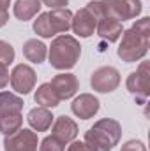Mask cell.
I'll list each match as a JSON object with an SVG mask.
<instances>
[{"instance_id": "cb8c5ba5", "label": "cell", "mask_w": 150, "mask_h": 151, "mask_svg": "<svg viewBox=\"0 0 150 151\" xmlns=\"http://www.w3.org/2000/svg\"><path fill=\"white\" fill-rule=\"evenodd\" d=\"M44 5H48L50 9H66L69 0H41Z\"/></svg>"}, {"instance_id": "8992f818", "label": "cell", "mask_w": 150, "mask_h": 151, "mask_svg": "<svg viewBox=\"0 0 150 151\" xmlns=\"http://www.w3.org/2000/svg\"><path fill=\"white\" fill-rule=\"evenodd\" d=\"M138 104H145L150 95V62H141L136 72H131L125 83Z\"/></svg>"}, {"instance_id": "9a60e30c", "label": "cell", "mask_w": 150, "mask_h": 151, "mask_svg": "<svg viewBox=\"0 0 150 151\" xmlns=\"http://www.w3.org/2000/svg\"><path fill=\"white\" fill-rule=\"evenodd\" d=\"M27 119H28V125H30L34 130L44 132V130H48V128L51 127L53 116H51V113H50L46 107H36V109H32V111L28 113Z\"/></svg>"}, {"instance_id": "e0dca14e", "label": "cell", "mask_w": 150, "mask_h": 151, "mask_svg": "<svg viewBox=\"0 0 150 151\" xmlns=\"http://www.w3.org/2000/svg\"><path fill=\"white\" fill-rule=\"evenodd\" d=\"M41 0H16L14 4V16L20 21H28L41 11Z\"/></svg>"}, {"instance_id": "d6986e66", "label": "cell", "mask_w": 150, "mask_h": 151, "mask_svg": "<svg viewBox=\"0 0 150 151\" xmlns=\"http://www.w3.org/2000/svg\"><path fill=\"white\" fill-rule=\"evenodd\" d=\"M21 109H23V100L20 97L9 91H0V114L21 113Z\"/></svg>"}, {"instance_id": "d4e9b609", "label": "cell", "mask_w": 150, "mask_h": 151, "mask_svg": "<svg viewBox=\"0 0 150 151\" xmlns=\"http://www.w3.org/2000/svg\"><path fill=\"white\" fill-rule=\"evenodd\" d=\"M9 83V70L5 65H0V90Z\"/></svg>"}, {"instance_id": "4fadbf2b", "label": "cell", "mask_w": 150, "mask_h": 151, "mask_svg": "<svg viewBox=\"0 0 150 151\" xmlns=\"http://www.w3.org/2000/svg\"><path fill=\"white\" fill-rule=\"evenodd\" d=\"M71 109H73V113L78 118L88 119V118H92L94 114L99 111V100L94 95H90V93H81L71 104Z\"/></svg>"}, {"instance_id": "603a6c76", "label": "cell", "mask_w": 150, "mask_h": 151, "mask_svg": "<svg viewBox=\"0 0 150 151\" xmlns=\"http://www.w3.org/2000/svg\"><path fill=\"white\" fill-rule=\"evenodd\" d=\"M120 151H147V148H145V144H143L141 141L133 139V141H127V142L122 146Z\"/></svg>"}, {"instance_id": "7402d4cb", "label": "cell", "mask_w": 150, "mask_h": 151, "mask_svg": "<svg viewBox=\"0 0 150 151\" xmlns=\"http://www.w3.org/2000/svg\"><path fill=\"white\" fill-rule=\"evenodd\" d=\"M39 151H64V142H60L53 135H48V137L42 139V142L39 146Z\"/></svg>"}, {"instance_id": "8fae6325", "label": "cell", "mask_w": 150, "mask_h": 151, "mask_svg": "<svg viewBox=\"0 0 150 151\" xmlns=\"http://www.w3.org/2000/svg\"><path fill=\"white\" fill-rule=\"evenodd\" d=\"M50 84H51V88L55 90V93L58 95L60 100L71 99L79 88V83H78L74 74H58L51 79Z\"/></svg>"}, {"instance_id": "5b68a950", "label": "cell", "mask_w": 150, "mask_h": 151, "mask_svg": "<svg viewBox=\"0 0 150 151\" xmlns=\"http://www.w3.org/2000/svg\"><path fill=\"white\" fill-rule=\"evenodd\" d=\"M73 12L69 9H51L39 14L34 21V32L44 39H51L55 34H64L71 28Z\"/></svg>"}, {"instance_id": "83f0119b", "label": "cell", "mask_w": 150, "mask_h": 151, "mask_svg": "<svg viewBox=\"0 0 150 151\" xmlns=\"http://www.w3.org/2000/svg\"><path fill=\"white\" fill-rule=\"evenodd\" d=\"M9 2H11V0H0V11H7Z\"/></svg>"}, {"instance_id": "7c38bea8", "label": "cell", "mask_w": 150, "mask_h": 151, "mask_svg": "<svg viewBox=\"0 0 150 151\" xmlns=\"http://www.w3.org/2000/svg\"><path fill=\"white\" fill-rule=\"evenodd\" d=\"M51 135L57 137L60 142L67 144L71 141H74L76 135H78V125H76L74 119H71L69 116H58L53 123V128H51Z\"/></svg>"}, {"instance_id": "4316f807", "label": "cell", "mask_w": 150, "mask_h": 151, "mask_svg": "<svg viewBox=\"0 0 150 151\" xmlns=\"http://www.w3.org/2000/svg\"><path fill=\"white\" fill-rule=\"evenodd\" d=\"M9 19V12L7 11H0V27H4Z\"/></svg>"}, {"instance_id": "277c9868", "label": "cell", "mask_w": 150, "mask_h": 151, "mask_svg": "<svg viewBox=\"0 0 150 151\" xmlns=\"http://www.w3.org/2000/svg\"><path fill=\"white\" fill-rule=\"evenodd\" d=\"M81 56V46L71 35H58L50 46V63L53 69H73Z\"/></svg>"}, {"instance_id": "52a82bcc", "label": "cell", "mask_w": 150, "mask_h": 151, "mask_svg": "<svg viewBox=\"0 0 150 151\" xmlns=\"http://www.w3.org/2000/svg\"><path fill=\"white\" fill-rule=\"evenodd\" d=\"M5 151H37V134L28 128H20L18 132L5 135Z\"/></svg>"}, {"instance_id": "ac0fdd59", "label": "cell", "mask_w": 150, "mask_h": 151, "mask_svg": "<svg viewBox=\"0 0 150 151\" xmlns=\"http://www.w3.org/2000/svg\"><path fill=\"white\" fill-rule=\"evenodd\" d=\"M34 99H36V102L41 107H46V109L48 107H57L60 104V99H58V95L55 93V90L51 88L50 83H44V84L39 86Z\"/></svg>"}, {"instance_id": "44dd1931", "label": "cell", "mask_w": 150, "mask_h": 151, "mask_svg": "<svg viewBox=\"0 0 150 151\" xmlns=\"http://www.w3.org/2000/svg\"><path fill=\"white\" fill-rule=\"evenodd\" d=\"M14 62V49L9 42L0 40V65H11Z\"/></svg>"}, {"instance_id": "5bb4252c", "label": "cell", "mask_w": 150, "mask_h": 151, "mask_svg": "<svg viewBox=\"0 0 150 151\" xmlns=\"http://www.w3.org/2000/svg\"><path fill=\"white\" fill-rule=\"evenodd\" d=\"M97 35L106 40V42H115L118 40V37L122 35V23L115 18H99L97 19Z\"/></svg>"}, {"instance_id": "6da1fadb", "label": "cell", "mask_w": 150, "mask_h": 151, "mask_svg": "<svg viewBox=\"0 0 150 151\" xmlns=\"http://www.w3.org/2000/svg\"><path fill=\"white\" fill-rule=\"evenodd\" d=\"M150 44V18H141L138 19L129 30H125L122 34V42L117 49L118 56L122 58V62L125 63H133L141 60L147 51H149Z\"/></svg>"}, {"instance_id": "7a4b0ae2", "label": "cell", "mask_w": 150, "mask_h": 151, "mask_svg": "<svg viewBox=\"0 0 150 151\" xmlns=\"http://www.w3.org/2000/svg\"><path fill=\"white\" fill-rule=\"evenodd\" d=\"M122 137V127L117 119L103 118L85 132V146L90 151H111Z\"/></svg>"}, {"instance_id": "30bf717a", "label": "cell", "mask_w": 150, "mask_h": 151, "mask_svg": "<svg viewBox=\"0 0 150 151\" xmlns=\"http://www.w3.org/2000/svg\"><path fill=\"white\" fill-rule=\"evenodd\" d=\"M95 27H97V16L90 9H87V7L79 9L73 16L71 28H73V32H74L76 35H79V37H90L95 32Z\"/></svg>"}, {"instance_id": "3957f363", "label": "cell", "mask_w": 150, "mask_h": 151, "mask_svg": "<svg viewBox=\"0 0 150 151\" xmlns=\"http://www.w3.org/2000/svg\"><path fill=\"white\" fill-rule=\"evenodd\" d=\"M87 9H90L97 19L99 18H115L120 23L125 19H133L141 12V2L140 0H99V2H88Z\"/></svg>"}, {"instance_id": "484cf974", "label": "cell", "mask_w": 150, "mask_h": 151, "mask_svg": "<svg viewBox=\"0 0 150 151\" xmlns=\"http://www.w3.org/2000/svg\"><path fill=\"white\" fill-rule=\"evenodd\" d=\"M67 151H90V150L85 146V142H78V141H76V142H73V144L69 146Z\"/></svg>"}, {"instance_id": "9c48e42d", "label": "cell", "mask_w": 150, "mask_h": 151, "mask_svg": "<svg viewBox=\"0 0 150 151\" xmlns=\"http://www.w3.org/2000/svg\"><path fill=\"white\" fill-rule=\"evenodd\" d=\"M36 79H37L36 70H34L30 65L20 63V65H16L14 70L11 72V86H12L14 91L21 93V95H27V93H30V91L34 90Z\"/></svg>"}, {"instance_id": "2e32d148", "label": "cell", "mask_w": 150, "mask_h": 151, "mask_svg": "<svg viewBox=\"0 0 150 151\" xmlns=\"http://www.w3.org/2000/svg\"><path fill=\"white\" fill-rule=\"evenodd\" d=\"M23 55L32 63H42L46 60L48 49H46V46L41 40H37V39H28L23 44Z\"/></svg>"}, {"instance_id": "ba28073f", "label": "cell", "mask_w": 150, "mask_h": 151, "mask_svg": "<svg viewBox=\"0 0 150 151\" xmlns=\"http://www.w3.org/2000/svg\"><path fill=\"white\" fill-rule=\"evenodd\" d=\"M90 84L99 93H110L120 84V72L115 67H99L90 77Z\"/></svg>"}, {"instance_id": "ffe728a7", "label": "cell", "mask_w": 150, "mask_h": 151, "mask_svg": "<svg viewBox=\"0 0 150 151\" xmlns=\"http://www.w3.org/2000/svg\"><path fill=\"white\" fill-rule=\"evenodd\" d=\"M23 125L21 113H11V114H0V132L4 135H11L18 132Z\"/></svg>"}]
</instances>
